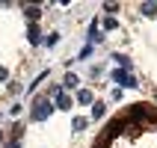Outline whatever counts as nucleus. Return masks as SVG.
Wrapping results in <instances>:
<instances>
[{"label": "nucleus", "instance_id": "1", "mask_svg": "<svg viewBox=\"0 0 157 148\" xmlns=\"http://www.w3.org/2000/svg\"><path fill=\"white\" fill-rule=\"evenodd\" d=\"M124 119H128V122H136V124H151V122H157V113L151 107H145V104H133Z\"/></svg>", "mask_w": 157, "mask_h": 148}, {"label": "nucleus", "instance_id": "2", "mask_svg": "<svg viewBox=\"0 0 157 148\" xmlns=\"http://www.w3.org/2000/svg\"><path fill=\"white\" fill-rule=\"evenodd\" d=\"M33 110H30V116H33V122H44V119H48V116L53 113V110H56V107L51 104V101H44V98H36L33 104Z\"/></svg>", "mask_w": 157, "mask_h": 148}, {"label": "nucleus", "instance_id": "3", "mask_svg": "<svg viewBox=\"0 0 157 148\" xmlns=\"http://www.w3.org/2000/svg\"><path fill=\"white\" fill-rule=\"evenodd\" d=\"M110 80H113V83H119L122 89H136V86H140L136 74H133V71H122V68H116L113 74H110Z\"/></svg>", "mask_w": 157, "mask_h": 148}, {"label": "nucleus", "instance_id": "4", "mask_svg": "<svg viewBox=\"0 0 157 148\" xmlns=\"http://www.w3.org/2000/svg\"><path fill=\"white\" fill-rule=\"evenodd\" d=\"M122 131H128V119H124V116H122V119H113V122L107 124V127H104V136H101V139L113 142L116 136H122Z\"/></svg>", "mask_w": 157, "mask_h": 148}, {"label": "nucleus", "instance_id": "5", "mask_svg": "<svg viewBox=\"0 0 157 148\" xmlns=\"http://www.w3.org/2000/svg\"><path fill=\"white\" fill-rule=\"evenodd\" d=\"M27 39H30V44H42V42H44L39 24H30V27H27Z\"/></svg>", "mask_w": 157, "mask_h": 148}, {"label": "nucleus", "instance_id": "6", "mask_svg": "<svg viewBox=\"0 0 157 148\" xmlns=\"http://www.w3.org/2000/svg\"><path fill=\"white\" fill-rule=\"evenodd\" d=\"M56 110H62V113H65V110H71V98L65 95V92H56Z\"/></svg>", "mask_w": 157, "mask_h": 148}, {"label": "nucleus", "instance_id": "7", "mask_svg": "<svg viewBox=\"0 0 157 148\" xmlns=\"http://www.w3.org/2000/svg\"><path fill=\"white\" fill-rule=\"evenodd\" d=\"M62 86H65V89H77L80 86V77L74 74V71H68V74L62 77Z\"/></svg>", "mask_w": 157, "mask_h": 148}, {"label": "nucleus", "instance_id": "8", "mask_svg": "<svg viewBox=\"0 0 157 148\" xmlns=\"http://www.w3.org/2000/svg\"><path fill=\"white\" fill-rule=\"evenodd\" d=\"M24 15L30 24H36V18H42V6H24Z\"/></svg>", "mask_w": 157, "mask_h": 148}, {"label": "nucleus", "instance_id": "9", "mask_svg": "<svg viewBox=\"0 0 157 148\" xmlns=\"http://www.w3.org/2000/svg\"><path fill=\"white\" fill-rule=\"evenodd\" d=\"M101 39H104V36H101V30H98V21H92V27H89V44H98Z\"/></svg>", "mask_w": 157, "mask_h": 148}, {"label": "nucleus", "instance_id": "10", "mask_svg": "<svg viewBox=\"0 0 157 148\" xmlns=\"http://www.w3.org/2000/svg\"><path fill=\"white\" fill-rule=\"evenodd\" d=\"M107 116V104L104 101H95V104H92V119H104Z\"/></svg>", "mask_w": 157, "mask_h": 148}, {"label": "nucleus", "instance_id": "11", "mask_svg": "<svg viewBox=\"0 0 157 148\" xmlns=\"http://www.w3.org/2000/svg\"><path fill=\"white\" fill-rule=\"evenodd\" d=\"M77 101H80V104H95V95H92V89H80V92H77Z\"/></svg>", "mask_w": 157, "mask_h": 148}, {"label": "nucleus", "instance_id": "12", "mask_svg": "<svg viewBox=\"0 0 157 148\" xmlns=\"http://www.w3.org/2000/svg\"><path fill=\"white\" fill-rule=\"evenodd\" d=\"M110 59H116V62H119V68H122V71H131V59H128L124 53H113Z\"/></svg>", "mask_w": 157, "mask_h": 148}, {"label": "nucleus", "instance_id": "13", "mask_svg": "<svg viewBox=\"0 0 157 148\" xmlns=\"http://www.w3.org/2000/svg\"><path fill=\"white\" fill-rule=\"evenodd\" d=\"M140 12H142L145 18H154V15H157V3H142Z\"/></svg>", "mask_w": 157, "mask_h": 148}, {"label": "nucleus", "instance_id": "14", "mask_svg": "<svg viewBox=\"0 0 157 148\" xmlns=\"http://www.w3.org/2000/svg\"><path fill=\"white\" fill-rule=\"evenodd\" d=\"M86 116H77V119H74V122H71V127H74V131H86Z\"/></svg>", "mask_w": 157, "mask_h": 148}, {"label": "nucleus", "instance_id": "15", "mask_svg": "<svg viewBox=\"0 0 157 148\" xmlns=\"http://www.w3.org/2000/svg\"><path fill=\"white\" fill-rule=\"evenodd\" d=\"M42 80H48V71H42V74H39V77H36V80H33V83H30V86H27V89H30V92H33V89L39 86V83H42Z\"/></svg>", "mask_w": 157, "mask_h": 148}, {"label": "nucleus", "instance_id": "16", "mask_svg": "<svg viewBox=\"0 0 157 148\" xmlns=\"http://www.w3.org/2000/svg\"><path fill=\"white\" fill-rule=\"evenodd\" d=\"M89 56H92V44H86V47H83V51H80V56H77V59H83V62H86Z\"/></svg>", "mask_w": 157, "mask_h": 148}, {"label": "nucleus", "instance_id": "17", "mask_svg": "<svg viewBox=\"0 0 157 148\" xmlns=\"http://www.w3.org/2000/svg\"><path fill=\"white\" fill-rule=\"evenodd\" d=\"M56 42H59V33H51V36H48V39H44V44H48V47H53V44H56Z\"/></svg>", "mask_w": 157, "mask_h": 148}, {"label": "nucleus", "instance_id": "18", "mask_svg": "<svg viewBox=\"0 0 157 148\" xmlns=\"http://www.w3.org/2000/svg\"><path fill=\"white\" fill-rule=\"evenodd\" d=\"M104 12H110V15L119 12V3H104ZM110 15H107V18H110Z\"/></svg>", "mask_w": 157, "mask_h": 148}, {"label": "nucleus", "instance_id": "19", "mask_svg": "<svg viewBox=\"0 0 157 148\" xmlns=\"http://www.w3.org/2000/svg\"><path fill=\"white\" fill-rule=\"evenodd\" d=\"M116 27H119V24H116V18H104V30H116Z\"/></svg>", "mask_w": 157, "mask_h": 148}, {"label": "nucleus", "instance_id": "20", "mask_svg": "<svg viewBox=\"0 0 157 148\" xmlns=\"http://www.w3.org/2000/svg\"><path fill=\"white\" fill-rule=\"evenodd\" d=\"M21 110H24V107H21V104H15V107H12V110H9V116L15 119V116H21Z\"/></svg>", "mask_w": 157, "mask_h": 148}, {"label": "nucleus", "instance_id": "21", "mask_svg": "<svg viewBox=\"0 0 157 148\" xmlns=\"http://www.w3.org/2000/svg\"><path fill=\"white\" fill-rule=\"evenodd\" d=\"M6 148H21V142H18V139H9V142H6Z\"/></svg>", "mask_w": 157, "mask_h": 148}, {"label": "nucleus", "instance_id": "22", "mask_svg": "<svg viewBox=\"0 0 157 148\" xmlns=\"http://www.w3.org/2000/svg\"><path fill=\"white\" fill-rule=\"evenodd\" d=\"M6 77H9V71L3 68V65H0V80H6Z\"/></svg>", "mask_w": 157, "mask_h": 148}, {"label": "nucleus", "instance_id": "23", "mask_svg": "<svg viewBox=\"0 0 157 148\" xmlns=\"http://www.w3.org/2000/svg\"><path fill=\"white\" fill-rule=\"evenodd\" d=\"M0 142H3V131H0Z\"/></svg>", "mask_w": 157, "mask_h": 148}, {"label": "nucleus", "instance_id": "24", "mask_svg": "<svg viewBox=\"0 0 157 148\" xmlns=\"http://www.w3.org/2000/svg\"><path fill=\"white\" fill-rule=\"evenodd\" d=\"M154 101H157V89H154Z\"/></svg>", "mask_w": 157, "mask_h": 148}]
</instances>
